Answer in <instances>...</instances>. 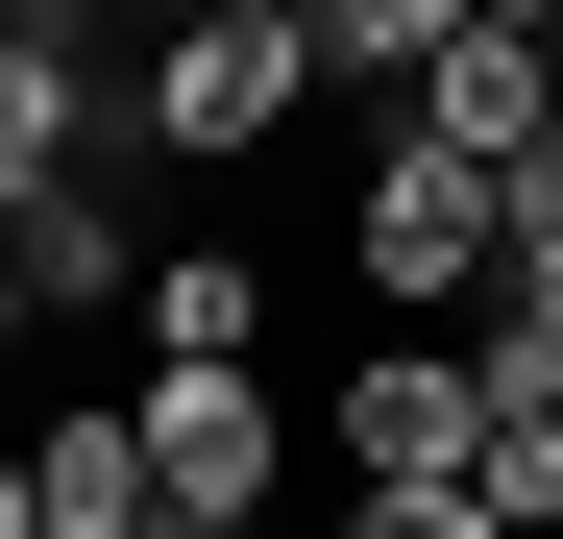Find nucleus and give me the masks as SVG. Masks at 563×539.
Here are the masks:
<instances>
[{"label": "nucleus", "mask_w": 563, "mask_h": 539, "mask_svg": "<svg viewBox=\"0 0 563 539\" xmlns=\"http://www.w3.org/2000/svg\"><path fill=\"white\" fill-rule=\"evenodd\" d=\"M147 491L172 515H269V466H295V417H269V369H147Z\"/></svg>", "instance_id": "obj_4"}, {"label": "nucleus", "mask_w": 563, "mask_h": 539, "mask_svg": "<svg viewBox=\"0 0 563 539\" xmlns=\"http://www.w3.org/2000/svg\"><path fill=\"white\" fill-rule=\"evenodd\" d=\"M343 245H367V295H393V319H441V295H490V270H515V197H490L465 147H367Z\"/></svg>", "instance_id": "obj_1"}, {"label": "nucleus", "mask_w": 563, "mask_h": 539, "mask_svg": "<svg viewBox=\"0 0 563 539\" xmlns=\"http://www.w3.org/2000/svg\"><path fill=\"white\" fill-rule=\"evenodd\" d=\"M465 466H490V369H465V343L343 369V491H465Z\"/></svg>", "instance_id": "obj_3"}, {"label": "nucleus", "mask_w": 563, "mask_h": 539, "mask_svg": "<svg viewBox=\"0 0 563 539\" xmlns=\"http://www.w3.org/2000/svg\"><path fill=\"white\" fill-rule=\"evenodd\" d=\"M245 319H269L245 245H172V270H147V369H245Z\"/></svg>", "instance_id": "obj_8"}, {"label": "nucleus", "mask_w": 563, "mask_h": 539, "mask_svg": "<svg viewBox=\"0 0 563 539\" xmlns=\"http://www.w3.org/2000/svg\"><path fill=\"white\" fill-rule=\"evenodd\" d=\"M417 147H465V172H515V147H563V50H539V25H465V50L417 74Z\"/></svg>", "instance_id": "obj_5"}, {"label": "nucleus", "mask_w": 563, "mask_h": 539, "mask_svg": "<svg viewBox=\"0 0 563 539\" xmlns=\"http://www.w3.org/2000/svg\"><path fill=\"white\" fill-rule=\"evenodd\" d=\"M74 123H99V74H74V25L25 0V25H0V172L49 197V172H74Z\"/></svg>", "instance_id": "obj_7"}, {"label": "nucleus", "mask_w": 563, "mask_h": 539, "mask_svg": "<svg viewBox=\"0 0 563 539\" xmlns=\"http://www.w3.org/2000/svg\"><path fill=\"white\" fill-rule=\"evenodd\" d=\"M465 369H490V393H539V417H563V245H515V270H490V343H465Z\"/></svg>", "instance_id": "obj_11"}, {"label": "nucleus", "mask_w": 563, "mask_h": 539, "mask_svg": "<svg viewBox=\"0 0 563 539\" xmlns=\"http://www.w3.org/2000/svg\"><path fill=\"white\" fill-rule=\"evenodd\" d=\"M343 539H515L490 491H343Z\"/></svg>", "instance_id": "obj_12"}, {"label": "nucleus", "mask_w": 563, "mask_h": 539, "mask_svg": "<svg viewBox=\"0 0 563 539\" xmlns=\"http://www.w3.org/2000/svg\"><path fill=\"white\" fill-rule=\"evenodd\" d=\"M0 270H25L49 319H99V295H123V221H99V197H74V172H49V197H25V245H0Z\"/></svg>", "instance_id": "obj_9"}, {"label": "nucleus", "mask_w": 563, "mask_h": 539, "mask_svg": "<svg viewBox=\"0 0 563 539\" xmlns=\"http://www.w3.org/2000/svg\"><path fill=\"white\" fill-rule=\"evenodd\" d=\"M295 25H319V74H393V99H417V74L465 50V0H295Z\"/></svg>", "instance_id": "obj_10"}, {"label": "nucleus", "mask_w": 563, "mask_h": 539, "mask_svg": "<svg viewBox=\"0 0 563 539\" xmlns=\"http://www.w3.org/2000/svg\"><path fill=\"white\" fill-rule=\"evenodd\" d=\"M295 99H319V25H295V0H197V25L147 50V147H269Z\"/></svg>", "instance_id": "obj_2"}, {"label": "nucleus", "mask_w": 563, "mask_h": 539, "mask_svg": "<svg viewBox=\"0 0 563 539\" xmlns=\"http://www.w3.org/2000/svg\"><path fill=\"white\" fill-rule=\"evenodd\" d=\"M147 539H269V515H147Z\"/></svg>", "instance_id": "obj_16"}, {"label": "nucleus", "mask_w": 563, "mask_h": 539, "mask_svg": "<svg viewBox=\"0 0 563 539\" xmlns=\"http://www.w3.org/2000/svg\"><path fill=\"white\" fill-rule=\"evenodd\" d=\"M25 491H49V539H147V515H172V491H147V417H123V393L25 417Z\"/></svg>", "instance_id": "obj_6"}, {"label": "nucleus", "mask_w": 563, "mask_h": 539, "mask_svg": "<svg viewBox=\"0 0 563 539\" xmlns=\"http://www.w3.org/2000/svg\"><path fill=\"white\" fill-rule=\"evenodd\" d=\"M25 319H49V295H25V270H0V369H25Z\"/></svg>", "instance_id": "obj_14"}, {"label": "nucleus", "mask_w": 563, "mask_h": 539, "mask_svg": "<svg viewBox=\"0 0 563 539\" xmlns=\"http://www.w3.org/2000/svg\"><path fill=\"white\" fill-rule=\"evenodd\" d=\"M465 25H539V50H563V0H465Z\"/></svg>", "instance_id": "obj_15"}, {"label": "nucleus", "mask_w": 563, "mask_h": 539, "mask_svg": "<svg viewBox=\"0 0 563 539\" xmlns=\"http://www.w3.org/2000/svg\"><path fill=\"white\" fill-rule=\"evenodd\" d=\"M0 539H49V491H25V441H0Z\"/></svg>", "instance_id": "obj_13"}]
</instances>
